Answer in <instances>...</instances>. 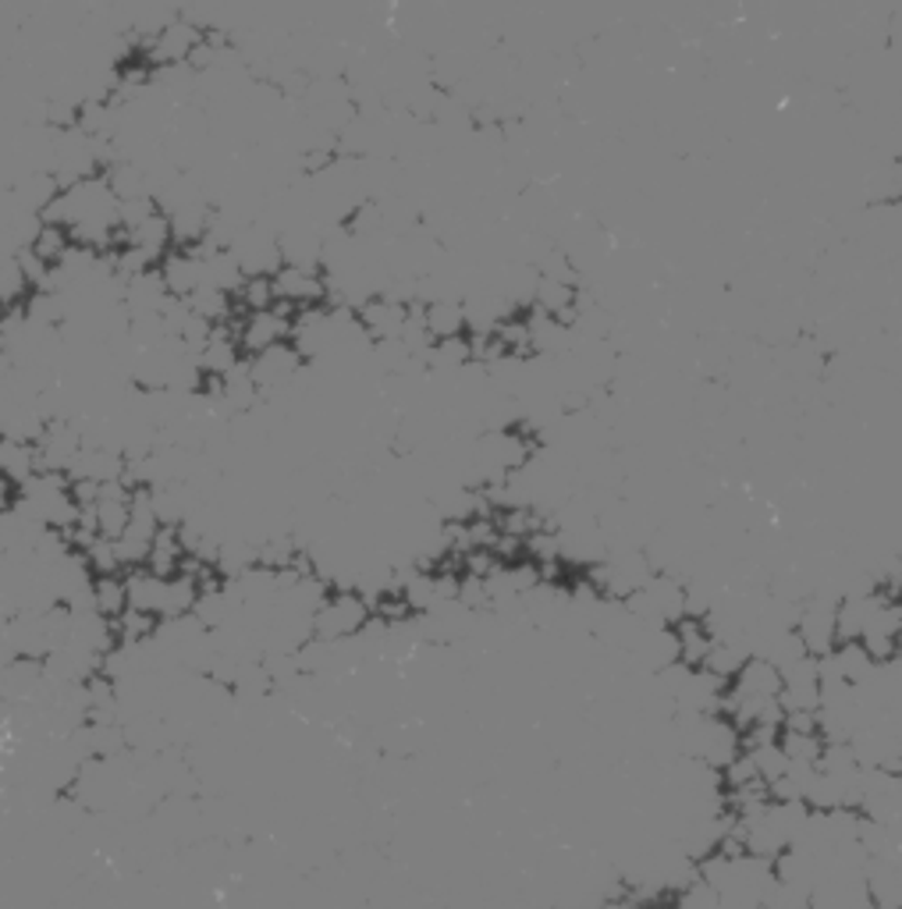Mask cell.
Masks as SVG:
<instances>
[{"label":"cell","instance_id":"obj_1","mask_svg":"<svg viewBox=\"0 0 902 909\" xmlns=\"http://www.w3.org/2000/svg\"><path fill=\"white\" fill-rule=\"evenodd\" d=\"M249 366H252V381L260 384V391L271 395V391L295 384V377L306 370V356L295 348V342H281L274 348L260 352V356H252Z\"/></svg>","mask_w":902,"mask_h":909},{"label":"cell","instance_id":"obj_2","mask_svg":"<svg viewBox=\"0 0 902 909\" xmlns=\"http://www.w3.org/2000/svg\"><path fill=\"white\" fill-rule=\"evenodd\" d=\"M274 288H277V298H285V303L299 306V309H309L328 295V278L309 267H281L274 274Z\"/></svg>","mask_w":902,"mask_h":909},{"label":"cell","instance_id":"obj_3","mask_svg":"<svg viewBox=\"0 0 902 909\" xmlns=\"http://www.w3.org/2000/svg\"><path fill=\"white\" fill-rule=\"evenodd\" d=\"M356 317L362 323V331L370 334V342H398L401 328H406V320H409V306L392 303V298H384V295H373Z\"/></svg>","mask_w":902,"mask_h":909},{"label":"cell","instance_id":"obj_4","mask_svg":"<svg viewBox=\"0 0 902 909\" xmlns=\"http://www.w3.org/2000/svg\"><path fill=\"white\" fill-rule=\"evenodd\" d=\"M160 274L174 298H188L196 288H203V256L193 249H171L160 263Z\"/></svg>","mask_w":902,"mask_h":909},{"label":"cell","instance_id":"obj_5","mask_svg":"<svg viewBox=\"0 0 902 909\" xmlns=\"http://www.w3.org/2000/svg\"><path fill=\"white\" fill-rule=\"evenodd\" d=\"M362 622H367V604H362L356 593H342L317 612V632L331 640V636L356 632Z\"/></svg>","mask_w":902,"mask_h":909},{"label":"cell","instance_id":"obj_6","mask_svg":"<svg viewBox=\"0 0 902 909\" xmlns=\"http://www.w3.org/2000/svg\"><path fill=\"white\" fill-rule=\"evenodd\" d=\"M0 469H4V480L22 491L33 477H39V447L22 441H4L0 444Z\"/></svg>","mask_w":902,"mask_h":909},{"label":"cell","instance_id":"obj_7","mask_svg":"<svg viewBox=\"0 0 902 909\" xmlns=\"http://www.w3.org/2000/svg\"><path fill=\"white\" fill-rule=\"evenodd\" d=\"M427 328L434 334V342H448V337H466V306L459 298H444V303L427 306Z\"/></svg>","mask_w":902,"mask_h":909},{"label":"cell","instance_id":"obj_8","mask_svg":"<svg viewBox=\"0 0 902 909\" xmlns=\"http://www.w3.org/2000/svg\"><path fill=\"white\" fill-rule=\"evenodd\" d=\"M0 298H4V309L11 314V309H22L25 303H29V295L36 292L33 288V281L29 274L22 270V260L15 253H4V267H0Z\"/></svg>","mask_w":902,"mask_h":909},{"label":"cell","instance_id":"obj_9","mask_svg":"<svg viewBox=\"0 0 902 909\" xmlns=\"http://www.w3.org/2000/svg\"><path fill=\"white\" fill-rule=\"evenodd\" d=\"M188 309H193L196 317H203L210 323H227V317L235 314V295H227L221 288H213V284H203V288H196L193 295L185 298Z\"/></svg>","mask_w":902,"mask_h":909},{"label":"cell","instance_id":"obj_10","mask_svg":"<svg viewBox=\"0 0 902 909\" xmlns=\"http://www.w3.org/2000/svg\"><path fill=\"white\" fill-rule=\"evenodd\" d=\"M72 246H75V242H72V232H69V228H61V224H44V232H39L33 253H36L44 263L58 267V263L64 260V256H69V249H72Z\"/></svg>","mask_w":902,"mask_h":909},{"label":"cell","instance_id":"obj_11","mask_svg":"<svg viewBox=\"0 0 902 909\" xmlns=\"http://www.w3.org/2000/svg\"><path fill=\"white\" fill-rule=\"evenodd\" d=\"M235 303H242L249 314H267V309L277 306V288L274 278H249L246 288L235 295Z\"/></svg>","mask_w":902,"mask_h":909},{"label":"cell","instance_id":"obj_12","mask_svg":"<svg viewBox=\"0 0 902 909\" xmlns=\"http://www.w3.org/2000/svg\"><path fill=\"white\" fill-rule=\"evenodd\" d=\"M97 607L103 615H118V612H125V604H128V582H121L114 576H103L97 582Z\"/></svg>","mask_w":902,"mask_h":909}]
</instances>
